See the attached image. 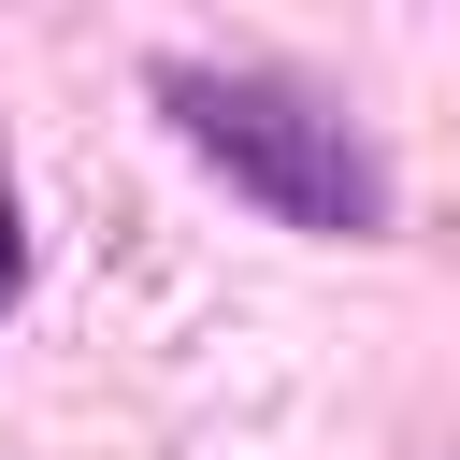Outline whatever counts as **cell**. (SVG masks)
<instances>
[{
	"label": "cell",
	"mask_w": 460,
	"mask_h": 460,
	"mask_svg": "<svg viewBox=\"0 0 460 460\" xmlns=\"http://www.w3.org/2000/svg\"><path fill=\"white\" fill-rule=\"evenodd\" d=\"M158 115L187 158H216L259 216L288 230H388V158L345 129V101H316L302 72H259V58H158Z\"/></svg>",
	"instance_id": "6da1fadb"
},
{
	"label": "cell",
	"mask_w": 460,
	"mask_h": 460,
	"mask_svg": "<svg viewBox=\"0 0 460 460\" xmlns=\"http://www.w3.org/2000/svg\"><path fill=\"white\" fill-rule=\"evenodd\" d=\"M14 288H29V230H14V187H0V316H14Z\"/></svg>",
	"instance_id": "7a4b0ae2"
}]
</instances>
